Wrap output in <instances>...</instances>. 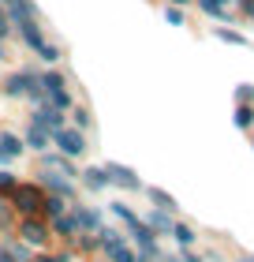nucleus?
<instances>
[{
    "instance_id": "23",
    "label": "nucleus",
    "mask_w": 254,
    "mask_h": 262,
    "mask_svg": "<svg viewBox=\"0 0 254 262\" xmlns=\"http://www.w3.org/2000/svg\"><path fill=\"white\" fill-rule=\"evenodd\" d=\"M172 4H187V0H172Z\"/></svg>"
},
{
    "instance_id": "1",
    "label": "nucleus",
    "mask_w": 254,
    "mask_h": 262,
    "mask_svg": "<svg viewBox=\"0 0 254 262\" xmlns=\"http://www.w3.org/2000/svg\"><path fill=\"white\" fill-rule=\"evenodd\" d=\"M53 139H56V146L64 150V154H82V150H86V142H82L79 131H64V127H56V131H53Z\"/></svg>"
},
{
    "instance_id": "9",
    "label": "nucleus",
    "mask_w": 254,
    "mask_h": 262,
    "mask_svg": "<svg viewBox=\"0 0 254 262\" xmlns=\"http://www.w3.org/2000/svg\"><path fill=\"white\" fill-rule=\"evenodd\" d=\"M27 139H30V146H38V150H41V146H45V142H49V131H45V127H38V124H34Z\"/></svg>"
},
{
    "instance_id": "8",
    "label": "nucleus",
    "mask_w": 254,
    "mask_h": 262,
    "mask_svg": "<svg viewBox=\"0 0 254 262\" xmlns=\"http://www.w3.org/2000/svg\"><path fill=\"white\" fill-rule=\"evenodd\" d=\"M22 90H30V75H11L8 79V94H22Z\"/></svg>"
},
{
    "instance_id": "13",
    "label": "nucleus",
    "mask_w": 254,
    "mask_h": 262,
    "mask_svg": "<svg viewBox=\"0 0 254 262\" xmlns=\"http://www.w3.org/2000/svg\"><path fill=\"white\" fill-rule=\"evenodd\" d=\"M49 187H53L56 195H71V184H64L60 176H49Z\"/></svg>"
},
{
    "instance_id": "7",
    "label": "nucleus",
    "mask_w": 254,
    "mask_h": 262,
    "mask_svg": "<svg viewBox=\"0 0 254 262\" xmlns=\"http://www.w3.org/2000/svg\"><path fill=\"white\" fill-rule=\"evenodd\" d=\"M108 258H112V262H138L124 244H108Z\"/></svg>"
},
{
    "instance_id": "22",
    "label": "nucleus",
    "mask_w": 254,
    "mask_h": 262,
    "mask_svg": "<svg viewBox=\"0 0 254 262\" xmlns=\"http://www.w3.org/2000/svg\"><path fill=\"white\" fill-rule=\"evenodd\" d=\"M243 4H247V11H250V15H254V0H243Z\"/></svg>"
},
{
    "instance_id": "10",
    "label": "nucleus",
    "mask_w": 254,
    "mask_h": 262,
    "mask_svg": "<svg viewBox=\"0 0 254 262\" xmlns=\"http://www.w3.org/2000/svg\"><path fill=\"white\" fill-rule=\"evenodd\" d=\"M75 225H82V229H94V225H98V213H94V210H79V213H75Z\"/></svg>"
},
{
    "instance_id": "17",
    "label": "nucleus",
    "mask_w": 254,
    "mask_h": 262,
    "mask_svg": "<svg viewBox=\"0 0 254 262\" xmlns=\"http://www.w3.org/2000/svg\"><path fill=\"white\" fill-rule=\"evenodd\" d=\"M236 124H239V127H250V124H254V113L247 109V105H243V109H239V116H236Z\"/></svg>"
},
{
    "instance_id": "4",
    "label": "nucleus",
    "mask_w": 254,
    "mask_h": 262,
    "mask_svg": "<svg viewBox=\"0 0 254 262\" xmlns=\"http://www.w3.org/2000/svg\"><path fill=\"white\" fill-rule=\"evenodd\" d=\"M22 236H27L30 244H45V240H49V232H45L41 221H27V225H22Z\"/></svg>"
},
{
    "instance_id": "20",
    "label": "nucleus",
    "mask_w": 254,
    "mask_h": 262,
    "mask_svg": "<svg viewBox=\"0 0 254 262\" xmlns=\"http://www.w3.org/2000/svg\"><path fill=\"white\" fill-rule=\"evenodd\" d=\"M0 34H8V15L0 11Z\"/></svg>"
},
{
    "instance_id": "5",
    "label": "nucleus",
    "mask_w": 254,
    "mask_h": 262,
    "mask_svg": "<svg viewBox=\"0 0 254 262\" xmlns=\"http://www.w3.org/2000/svg\"><path fill=\"white\" fill-rule=\"evenodd\" d=\"M19 27H22V38H27V41L34 45V49H38V53H41V49H45V41H41V34H38V27H34V23H30V19H22V23H19Z\"/></svg>"
},
{
    "instance_id": "14",
    "label": "nucleus",
    "mask_w": 254,
    "mask_h": 262,
    "mask_svg": "<svg viewBox=\"0 0 254 262\" xmlns=\"http://www.w3.org/2000/svg\"><path fill=\"white\" fill-rule=\"evenodd\" d=\"M224 4H228V0H202V8L213 11V15H224Z\"/></svg>"
},
{
    "instance_id": "16",
    "label": "nucleus",
    "mask_w": 254,
    "mask_h": 262,
    "mask_svg": "<svg viewBox=\"0 0 254 262\" xmlns=\"http://www.w3.org/2000/svg\"><path fill=\"white\" fill-rule=\"evenodd\" d=\"M75 217H56V232H75Z\"/></svg>"
},
{
    "instance_id": "19",
    "label": "nucleus",
    "mask_w": 254,
    "mask_h": 262,
    "mask_svg": "<svg viewBox=\"0 0 254 262\" xmlns=\"http://www.w3.org/2000/svg\"><path fill=\"white\" fill-rule=\"evenodd\" d=\"M153 199H157V202H161V206H168V210H172V199H168L165 191H153Z\"/></svg>"
},
{
    "instance_id": "2",
    "label": "nucleus",
    "mask_w": 254,
    "mask_h": 262,
    "mask_svg": "<svg viewBox=\"0 0 254 262\" xmlns=\"http://www.w3.org/2000/svg\"><path fill=\"white\" fill-rule=\"evenodd\" d=\"M105 176H108L112 184H120V187H131V191L138 187V176L131 172V169H124V165H116V161H108V165H105Z\"/></svg>"
},
{
    "instance_id": "3",
    "label": "nucleus",
    "mask_w": 254,
    "mask_h": 262,
    "mask_svg": "<svg viewBox=\"0 0 254 262\" xmlns=\"http://www.w3.org/2000/svg\"><path fill=\"white\" fill-rule=\"evenodd\" d=\"M15 206L22 213H34V210H41V195L34 187H15Z\"/></svg>"
},
{
    "instance_id": "24",
    "label": "nucleus",
    "mask_w": 254,
    "mask_h": 262,
    "mask_svg": "<svg viewBox=\"0 0 254 262\" xmlns=\"http://www.w3.org/2000/svg\"><path fill=\"white\" fill-rule=\"evenodd\" d=\"M247 262H254V258H247Z\"/></svg>"
},
{
    "instance_id": "15",
    "label": "nucleus",
    "mask_w": 254,
    "mask_h": 262,
    "mask_svg": "<svg viewBox=\"0 0 254 262\" xmlns=\"http://www.w3.org/2000/svg\"><path fill=\"white\" fill-rule=\"evenodd\" d=\"M176 240H179V244H183V247H187L191 240H195V232H191V229H187V225H176Z\"/></svg>"
},
{
    "instance_id": "6",
    "label": "nucleus",
    "mask_w": 254,
    "mask_h": 262,
    "mask_svg": "<svg viewBox=\"0 0 254 262\" xmlns=\"http://www.w3.org/2000/svg\"><path fill=\"white\" fill-rule=\"evenodd\" d=\"M34 124H38V127H49V131H56V127H60V113H56V109H41L38 116H34Z\"/></svg>"
},
{
    "instance_id": "21",
    "label": "nucleus",
    "mask_w": 254,
    "mask_h": 262,
    "mask_svg": "<svg viewBox=\"0 0 254 262\" xmlns=\"http://www.w3.org/2000/svg\"><path fill=\"white\" fill-rule=\"evenodd\" d=\"M4 221H8V206L0 202V225H4Z\"/></svg>"
},
{
    "instance_id": "11",
    "label": "nucleus",
    "mask_w": 254,
    "mask_h": 262,
    "mask_svg": "<svg viewBox=\"0 0 254 262\" xmlns=\"http://www.w3.org/2000/svg\"><path fill=\"white\" fill-rule=\"evenodd\" d=\"M150 229H153V232H168V229H172L168 213H153V217H150Z\"/></svg>"
},
{
    "instance_id": "12",
    "label": "nucleus",
    "mask_w": 254,
    "mask_h": 262,
    "mask_svg": "<svg viewBox=\"0 0 254 262\" xmlns=\"http://www.w3.org/2000/svg\"><path fill=\"white\" fill-rule=\"evenodd\" d=\"M86 187H94V191L105 187V172H101V169H90V172H86Z\"/></svg>"
},
{
    "instance_id": "18",
    "label": "nucleus",
    "mask_w": 254,
    "mask_h": 262,
    "mask_svg": "<svg viewBox=\"0 0 254 262\" xmlns=\"http://www.w3.org/2000/svg\"><path fill=\"white\" fill-rule=\"evenodd\" d=\"M15 187V180H11V172H0V191H11Z\"/></svg>"
}]
</instances>
